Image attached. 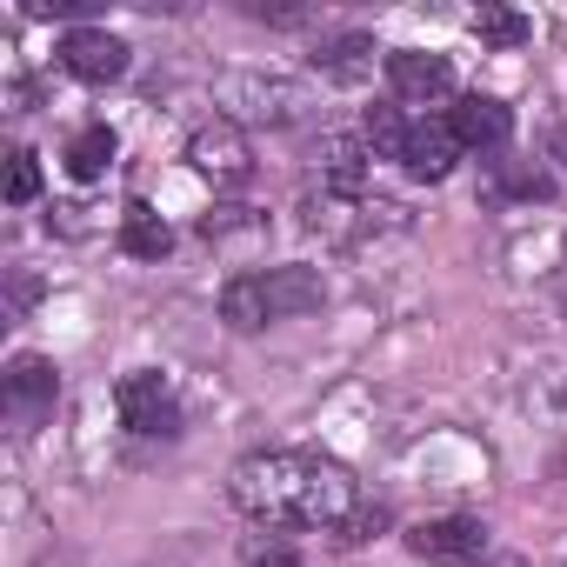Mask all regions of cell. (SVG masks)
Segmentation results:
<instances>
[{
    "instance_id": "2",
    "label": "cell",
    "mask_w": 567,
    "mask_h": 567,
    "mask_svg": "<svg viewBox=\"0 0 567 567\" xmlns=\"http://www.w3.org/2000/svg\"><path fill=\"white\" fill-rule=\"evenodd\" d=\"M328 301L321 267H267V274H234L220 288V321L254 334L267 321H301Z\"/></svg>"
},
{
    "instance_id": "15",
    "label": "cell",
    "mask_w": 567,
    "mask_h": 567,
    "mask_svg": "<svg viewBox=\"0 0 567 567\" xmlns=\"http://www.w3.org/2000/svg\"><path fill=\"white\" fill-rule=\"evenodd\" d=\"M315 68H321L328 81L354 87V81H368V74H374V41H368V34H341V41H328V48L315 54Z\"/></svg>"
},
{
    "instance_id": "20",
    "label": "cell",
    "mask_w": 567,
    "mask_h": 567,
    "mask_svg": "<svg viewBox=\"0 0 567 567\" xmlns=\"http://www.w3.org/2000/svg\"><path fill=\"white\" fill-rule=\"evenodd\" d=\"M381 527H388V507H381V501H361V507L334 527V540H341V547H361V540H374Z\"/></svg>"
},
{
    "instance_id": "9",
    "label": "cell",
    "mask_w": 567,
    "mask_h": 567,
    "mask_svg": "<svg viewBox=\"0 0 567 567\" xmlns=\"http://www.w3.org/2000/svg\"><path fill=\"white\" fill-rule=\"evenodd\" d=\"M54 401H61V374H54V361L21 354V361L8 368V421L28 434V427H41V421L54 414Z\"/></svg>"
},
{
    "instance_id": "4",
    "label": "cell",
    "mask_w": 567,
    "mask_h": 567,
    "mask_svg": "<svg viewBox=\"0 0 567 567\" xmlns=\"http://www.w3.org/2000/svg\"><path fill=\"white\" fill-rule=\"evenodd\" d=\"M220 101H227L234 114H247V121H267V127H288V121L308 114V87L288 81V74H227V81H220ZM234 114H227V121H234Z\"/></svg>"
},
{
    "instance_id": "8",
    "label": "cell",
    "mask_w": 567,
    "mask_h": 567,
    "mask_svg": "<svg viewBox=\"0 0 567 567\" xmlns=\"http://www.w3.org/2000/svg\"><path fill=\"white\" fill-rule=\"evenodd\" d=\"M114 408H121V421L134 427V434H181V401H174V388L161 381V374H127L121 388H114Z\"/></svg>"
},
{
    "instance_id": "12",
    "label": "cell",
    "mask_w": 567,
    "mask_h": 567,
    "mask_svg": "<svg viewBox=\"0 0 567 567\" xmlns=\"http://www.w3.org/2000/svg\"><path fill=\"white\" fill-rule=\"evenodd\" d=\"M454 134H461V147H481V154H494V147H507V134H514V114L494 101V94H461L454 101Z\"/></svg>"
},
{
    "instance_id": "1",
    "label": "cell",
    "mask_w": 567,
    "mask_h": 567,
    "mask_svg": "<svg viewBox=\"0 0 567 567\" xmlns=\"http://www.w3.org/2000/svg\"><path fill=\"white\" fill-rule=\"evenodd\" d=\"M234 507L260 527H341L361 507V487L341 461L321 454H247L227 481Z\"/></svg>"
},
{
    "instance_id": "10",
    "label": "cell",
    "mask_w": 567,
    "mask_h": 567,
    "mask_svg": "<svg viewBox=\"0 0 567 567\" xmlns=\"http://www.w3.org/2000/svg\"><path fill=\"white\" fill-rule=\"evenodd\" d=\"M61 68H68L74 81H87V87H107V81L127 74V41L107 34V28H74V34L61 41Z\"/></svg>"
},
{
    "instance_id": "14",
    "label": "cell",
    "mask_w": 567,
    "mask_h": 567,
    "mask_svg": "<svg viewBox=\"0 0 567 567\" xmlns=\"http://www.w3.org/2000/svg\"><path fill=\"white\" fill-rule=\"evenodd\" d=\"M174 247V227L147 207V200H127V214H121V254H134V260H161Z\"/></svg>"
},
{
    "instance_id": "13",
    "label": "cell",
    "mask_w": 567,
    "mask_h": 567,
    "mask_svg": "<svg viewBox=\"0 0 567 567\" xmlns=\"http://www.w3.org/2000/svg\"><path fill=\"white\" fill-rule=\"evenodd\" d=\"M374 147L361 141V134H328L321 141V181L334 187V194H374Z\"/></svg>"
},
{
    "instance_id": "21",
    "label": "cell",
    "mask_w": 567,
    "mask_h": 567,
    "mask_svg": "<svg viewBox=\"0 0 567 567\" xmlns=\"http://www.w3.org/2000/svg\"><path fill=\"white\" fill-rule=\"evenodd\" d=\"M247 567H301V560H295L288 540H254V547H247Z\"/></svg>"
},
{
    "instance_id": "7",
    "label": "cell",
    "mask_w": 567,
    "mask_h": 567,
    "mask_svg": "<svg viewBox=\"0 0 567 567\" xmlns=\"http://www.w3.org/2000/svg\"><path fill=\"white\" fill-rule=\"evenodd\" d=\"M388 87L401 107H441L454 94V68H447V54L401 48V54H388Z\"/></svg>"
},
{
    "instance_id": "18",
    "label": "cell",
    "mask_w": 567,
    "mask_h": 567,
    "mask_svg": "<svg viewBox=\"0 0 567 567\" xmlns=\"http://www.w3.org/2000/svg\"><path fill=\"white\" fill-rule=\"evenodd\" d=\"M474 34H481V48H520V41H527V14H514V8H481V14H474Z\"/></svg>"
},
{
    "instance_id": "19",
    "label": "cell",
    "mask_w": 567,
    "mask_h": 567,
    "mask_svg": "<svg viewBox=\"0 0 567 567\" xmlns=\"http://www.w3.org/2000/svg\"><path fill=\"white\" fill-rule=\"evenodd\" d=\"M34 194H41V161H34L28 147H14V154H8V200L28 207Z\"/></svg>"
},
{
    "instance_id": "6",
    "label": "cell",
    "mask_w": 567,
    "mask_h": 567,
    "mask_svg": "<svg viewBox=\"0 0 567 567\" xmlns=\"http://www.w3.org/2000/svg\"><path fill=\"white\" fill-rule=\"evenodd\" d=\"M408 547L427 560V567H474L487 554V527L474 514H441V520H421L408 534Z\"/></svg>"
},
{
    "instance_id": "11",
    "label": "cell",
    "mask_w": 567,
    "mask_h": 567,
    "mask_svg": "<svg viewBox=\"0 0 567 567\" xmlns=\"http://www.w3.org/2000/svg\"><path fill=\"white\" fill-rule=\"evenodd\" d=\"M454 161H461V134H454V121H447V114L414 121L401 167H408L414 181H447V174H454Z\"/></svg>"
},
{
    "instance_id": "23",
    "label": "cell",
    "mask_w": 567,
    "mask_h": 567,
    "mask_svg": "<svg viewBox=\"0 0 567 567\" xmlns=\"http://www.w3.org/2000/svg\"><path fill=\"white\" fill-rule=\"evenodd\" d=\"M547 154H554V161L567 167V127H554V134H547Z\"/></svg>"
},
{
    "instance_id": "17",
    "label": "cell",
    "mask_w": 567,
    "mask_h": 567,
    "mask_svg": "<svg viewBox=\"0 0 567 567\" xmlns=\"http://www.w3.org/2000/svg\"><path fill=\"white\" fill-rule=\"evenodd\" d=\"M408 134H414V127H408L394 107H368V121H361V141H368L381 161H401V154H408Z\"/></svg>"
},
{
    "instance_id": "3",
    "label": "cell",
    "mask_w": 567,
    "mask_h": 567,
    "mask_svg": "<svg viewBox=\"0 0 567 567\" xmlns=\"http://www.w3.org/2000/svg\"><path fill=\"white\" fill-rule=\"evenodd\" d=\"M301 220H308V234H321V240L361 247V240H374V234H401V227H408V207H394V200H381V194H334V187H321V194L301 200Z\"/></svg>"
},
{
    "instance_id": "5",
    "label": "cell",
    "mask_w": 567,
    "mask_h": 567,
    "mask_svg": "<svg viewBox=\"0 0 567 567\" xmlns=\"http://www.w3.org/2000/svg\"><path fill=\"white\" fill-rule=\"evenodd\" d=\"M187 161H194V174H207L214 187H240V181L254 174V147H247L240 121H227V114H214V121H200V127L187 134Z\"/></svg>"
},
{
    "instance_id": "16",
    "label": "cell",
    "mask_w": 567,
    "mask_h": 567,
    "mask_svg": "<svg viewBox=\"0 0 567 567\" xmlns=\"http://www.w3.org/2000/svg\"><path fill=\"white\" fill-rule=\"evenodd\" d=\"M107 167H114V127H81L68 141V174L74 181H101Z\"/></svg>"
},
{
    "instance_id": "22",
    "label": "cell",
    "mask_w": 567,
    "mask_h": 567,
    "mask_svg": "<svg viewBox=\"0 0 567 567\" xmlns=\"http://www.w3.org/2000/svg\"><path fill=\"white\" fill-rule=\"evenodd\" d=\"M540 408H547V414L567 427V368H560V374H547V388H540Z\"/></svg>"
}]
</instances>
